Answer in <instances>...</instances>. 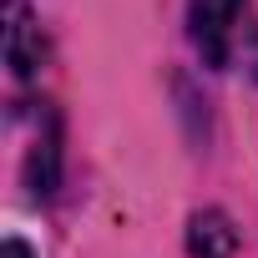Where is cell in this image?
I'll list each match as a JSON object with an SVG mask.
<instances>
[{
  "instance_id": "1",
  "label": "cell",
  "mask_w": 258,
  "mask_h": 258,
  "mask_svg": "<svg viewBox=\"0 0 258 258\" xmlns=\"http://www.w3.org/2000/svg\"><path fill=\"white\" fill-rule=\"evenodd\" d=\"M243 6H248V0H187V36H192L203 66H213V71L228 66Z\"/></svg>"
},
{
  "instance_id": "2",
  "label": "cell",
  "mask_w": 258,
  "mask_h": 258,
  "mask_svg": "<svg viewBox=\"0 0 258 258\" xmlns=\"http://www.w3.org/2000/svg\"><path fill=\"white\" fill-rule=\"evenodd\" d=\"M6 61L21 81L36 76V66H41V26L26 0H6Z\"/></svg>"
},
{
  "instance_id": "3",
  "label": "cell",
  "mask_w": 258,
  "mask_h": 258,
  "mask_svg": "<svg viewBox=\"0 0 258 258\" xmlns=\"http://www.w3.org/2000/svg\"><path fill=\"white\" fill-rule=\"evenodd\" d=\"M233 248H238V228L228 223V213H218V208L192 213V223H187V253L192 258H233Z\"/></svg>"
},
{
  "instance_id": "4",
  "label": "cell",
  "mask_w": 258,
  "mask_h": 258,
  "mask_svg": "<svg viewBox=\"0 0 258 258\" xmlns=\"http://www.w3.org/2000/svg\"><path fill=\"white\" fill-rule=\"evenodd\" d=\"M6 258H36V253H31L21 238H6Z\"/></svg>"
}]
</instances>
